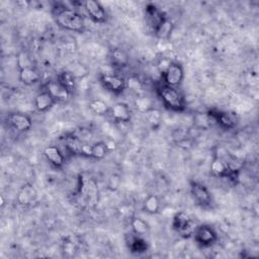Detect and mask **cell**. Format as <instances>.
I'll list each match as a JSON object with an SVG mask.
<instances>
[{"instance_id": "cell-19", "label": "cell", "mask_w": 259, "mask_h": 259, "mask_svg": "<svg viewBox=\"0 0 259 259\" xmlns=\"http://www.w3.org/2000/svg\"><path fill=\"white\" fill-rule=\"evenodd\" d=\"M57 80L70 94H73L75 92L76 87H77V82H76L75 76L72 73L68 72V71H63L59 74Z\"/></svg>"}, {"instance_id": "cell-21", "label": "cell", "mask_w": 259, "mask_h": 259, "mask_svg": "<svg viewBox=\"0 0 259 259\" xmlns=\"http://www.w3.org/2000/svg\"><path fill=\"white\" fill-rule=\"evenodd\" d=\"M83 142L75 136H69L66 138V147L74 155H82Z\"/></svg>"}, {"instance_id": "cell-33", "label": "cell", "mask_w": 259, "mask_h": 259, "mask_svg": "<svg viewBox=\"0 0 259 259\" xmlns=\"http://www.w3.org/2000/svg\"><path fill=\"white\" fill-rule=\"evenodd\" d=\"M106 148H107V151H112V150H115L117 148V144L114 141H107L105 142Z\"/></svg>"}, {"instance_id": "cell-18", "label": "cell", "mask_w": 259, "mask_h": 259, "mask_svg": "<svg viewBox=\"0 0 259 259\" xmlns=\"http://www.w3.org/2000/svg\"><path fill=\"white\" fill-rule=\"evenodd\" d=\"M40 79V75L34 67L20 71V80L24 85H34L39 82Z\"/></svg>"}, {"instance_id": "cell-12", "label": "cell", "mask_w": 259, "mask_h": 259, "mask_svg": "<svg viewBox=\"0 0 259 259\" xmlns=\"http://www.w3.org/2000/svg\"><path fill=\"white\" fill-rule=\"evenodd\" d=\"M111 114L115 120L119 122H129L132 119L130 106L124 102H118L111 108Z\"/></svg>"}, {"instance_id": "cell-3", "label": "cell", "mask_w": 259, "mask_h": 259, "mask_svg": "<svg viewBox=\"0 0 259 259\" xmlns=\"http://www.w3.org/2000/svg\"><path fill=\"white\" fill-rule=\"evenodd\" d=\"M172 227L181 237L188 238L194 235V232L198 226L187 214L184 212H179L173 217Z\"/></svg>"}, {"instance_id": "cell-23", "label": "cell", "mask_w": 259, "mask_h": 259, "mask_svg": "<svg viewBox=\"0 0 259 259\" xmlns=\"http://www.w3.org/2000/svg\"><path fill=\"white\" fill-rule=\"evenodd\" d=\"M131 225L135 235L137 236H145L149 232L148 224L144 220H142L141 218H133Z\"/></svg>"}, {"instance_id": "cell-20", "label": "cell", "mask_w": 259, "mask_h": 259, "mask_svg": "<svg viewBox=\"0 0 259 259\" xmlns=\"http://www.w3.org/2000/svg\"><path fill=\"white\" fill-rule=\"evenodd\" d=\"M126 88L137 95H142L144 92V83L138 76L132 75L126 79Z\"/></svg>"}, {"instance_id": "cell-29", "label": "cell", "mask_w": 259, "mask_h": 259, "mask_svg": "<svg viewBox=\"0 0 259 259\" xmlns=\"http://www.w3.org/2000/svg\"><path fill=\"white\" fill-rule=\"evenodd\" d=\"M130 248L133 252H144L146 251L147 249V245H146V242L145 240H143L140 236H137L136 235V237L133 238V240L131 241V244H130Z\"/></svg>"}, {"instance_id": "cell-27", "label": "cell", "mask_w": 259, "mask_h": 259, "mask_svg": "<svg viewBox=\"0 0 259 259\" xmlns=\"http://www.w3.org/2000/svg\"><path fill=\"white\" fill-rule=\"evenodd\" d=\"M107 148L105 142H98L91 146V158L103 159L107 154Z\"/></svg>"}, {"instance_id": "cell-30", "label": "cell", "mask_w": 259, "mask_h": 259, "mask_svg": "<svg viewBox=\"0 0 259 259\" xmlns=\"http://www.w3.org/2000/svg\"><path fill=\"white\" fill-rule=\"evenodd\" d=\"M18 66L20 68V71L23 69H28V68H33V61L25 52H21L19 54Z\"/></svg>"}, {"instance_id": "cell-31", "label": "cell", "mask_w": 259, "mask_h": 259, "mask_svg": "<svg viewBox=\"0 0 259 259\" xmlns=\"http://www.w3.org/2000/svg\"><path fill=\"white\" fill-rule=\"evenodd\" d=\"M136 106H137L139 111L143 113L150 110V108H152L151 100H150L148 98L142 97V95H139V98L137 99V100H136Z\"/></svg>"}, {"instance_id": "cell-14", "label": "cell", "mask_w": 259, "mask_h": 259, "mask_svg": "<svg viewBox=\"0 0 259 259\" xmlns=\"http://www.w3.org/2000/svg\"><path fill=\"white\" fill-rule=\"evenodd\" d=\"M211 170L216 176L219 177H230L235 174L230 170L227 161L221 157H216L213 160L211 164Z\"/></svg>"}, {"instance_id": "cell-25", "label": "cell", "mask_w": 259, "mask_h": 259, "mask_svg": "<svg viewBox=\"0 0 259 259\" xmlns=\"http://www.w3.org/2000/svg\"><path fill=\"white\" fill-rule=\"evenodd\" d=\"M36 197V192L33 188V186H24L22 187L21 192L19 195V202L20 204H23V206H28L32 202L34 198Z\"/></svg>"}, {"instance_id": "cell-6", "label": "cell", "mask_w": 259, "mask_h": 259, "mask_svg": "<svg viewBox=\"0 0 259 259\" xmlns=\"http://www.w3.org/2000/svg\"><path fill=\"white\" fill-rule=\"evenodd\" d=\"M7 124L18 132L25 133L29 132L33 127L32 119L21 113H10L6 116Z\"/></svg>"}, {"instance_id": "cell-15", "label": "cell", "mask_w": 259, "mask_h": 259, "mask_svg": "<svg viewBox=\"0 0 259 259\" xmlns=\"http://www.w3.org/2000/svg\"><path fill=\"white\" fill-rule=\"evenodd\" d=\"M44 154L46 156V158L52 163V164L57 167L60 168L64 165L65 163V158L62 154V152L60 151V149L56 146H49L44 150Z\"/></svg>"}, {"instance_id": "cell-8", "label": "cell", "mask_w": 259, "mask_h": 259, "mask_svg": "<svg viewBox=\"0 0 259 259\" xmlns=\"http://www.w3.org/2000/svg\"><path fill=\"white\" fill-rule=\"evenodd\" d=\"M190 193L200 207L206 208L212 203V196L209 189L198 181H190Z\"/></svg>"}, {"instance_id": "cell-24", "label": "cell", "mask_w": 259, "mask_h": 259, "mask_svg": "<svg viewBox=\"0 0 259 259\" xmlns=\"http://www.w3.org/2000/svg\"><path fill=\"white\" fill-rule=\"evenodd\" d=\"M160 201L156 196H149L144 202V210L150 215H155L159 212Z\"/></svg>"}, {"instance_id": "cell-2", "label": "cell", "mask_w": 259, "mask_h": 259, "mask_svg": "<svg viewBox=\"0 0 259 259\" xmlns=\"http://www.w3.org/2000/svg\"><path fill=\"white\" fill-rule=\"evenodd\" d=\"M157 92L161 100L168 110L173 112H183L185 110L184 99L179 89H176V87L162 83L157 87Z\"/></svg>"}, {"instance_id": "cell-16", "label": "cell", "mask_w": 259, "mask_h": 259, "mask_svg": "<svg viewBox=\"0 0 259 259\" xmlns=\"http://www.w3.org/2000/svg\"><path fill=\"white\" fill-rule=\"evenodd\" d=\"M154 30H155V35L159 40H167L174 30V23L169 19L164 18L159 22V24Z\"/></svg>"}, {"instance_id": "cell-34", "label": "cell", "mask_w": 259, "mask_h": 259, "mask_svg": "<svg viewBox=\"0 0 259 259\" xmlns=\"http://www.w3.org/2000/svg\"><path fill=\"white\" fill-rule=\"evenodd\" d=\"M0 199H1V206H3V204H4V200H3V197L1 196V198H0Z\"/></svg>"}, {"instance_id": "cell-26", "label": "cell", "mask_w": 259, "mask_h": 259, "mask_svg": "<svg viewBox=\"0 0 259 259\" xmlns=\"http://www.w3.org/2000/svg\"><path fill=\"white\" fill-rule=\"evenodd\" d=\"M144 115H145L146 120L153 128L158 127L160 125L161 119H162V114H161V112L159 110H157V108H154V107L150 108V110H148V111H146L144 113Z\"/></svg>"}, {"instance_id": "cell-28", "label": "cell", "mask_w": 259, "mask_h": 259, "mask_svg": "<svg viewBox=\"0 0 259 259\" xmlns=\"http://www.w3.org/2000/svg\"><path fill=\"white\" fill-rule=\"evenodd\" d=\"M89 108H90L92 113H94L95 115H99V116L105 115L108 112V110H110V108H108V106H107V104L101 100H92L89 103Z\"/></svg>"}, {"instance_id": "cell-32", "label": "cell", "mask_w": 259, "mask_h": 259, "mask_svg": "<svg viewBox=\"0 0 259 259\" xmlns=\"http://www.w3.org/2000/svg\"><path fill=\"white\" fill-rule=\"evenodd\" d=\"M171 62H172V61L169 60L168 58H162V59L158 62V65H157L159 72H160L161 74L164 73V72L168 69V67L170 66Z\"/></svg>"}, {"instance_id": "cell-13", "label": "cell", "mask_w": 259, "mask_h": 259, "mask_svg": "<svg viewBox=\"0 0 259 259\" xmlns=\"http://www.w3.org/2000/svg\"><path fill=\"white\" fill-rule=\"evenodd\" d=\"M56 102L57 101L53 99L52 95L46 89L42 92H40L35 100L36 108L40 113H45L49 111Z\"/></svg>"}, {"instance_id": "cell-9", "label": "cell", "mask_w": 259, "mask_h": 259, "mask_svg": "<svg viewBox=\"0 0 259 259\" xmlns=\"http://www.w3.org/2000/svg\"><path fill=\"white\" fill-rule=\"evenodd\" d=\"M83 5L88 13V16L93 21L99 23H103L106 21V12L100 2L94 1V0H87V1L83 3Z\"/></svg>"}, {"instance_id": "cell-7", "label": "cell", "mask_w": 259, "mask_h": 259, "mask_svg": "<svg viewBox=\"0 0 259 259\" xmlns=\"http://www.w3.org/2000/svg\"><path fill=\"white\" fill-rule=\"evenodd\" d=\"M100 81L103 88L116 94L122 92L126 88V79L119 75L100 74Z\"/></svg>"}, {"instance_id": "cell-17", "label": "cell", "mask_w": 259, "mask_h": 259, "mask_svg": "<svg viewBox=\"0 0 259 259\" xmlns=\"http://www.w3.org/2000/svg\"><path fill=\"white\" fill-rule=\"evenodd\" d=\"M110 59L114 66L116 67H126L129 64L128 54L120 48H115L111 51Z\"/></svg>"}, {"instance_id": "cell-11", "label": "cell", "mask_w": 259, "mask_h": 259, "mask_svg": "<svg viewBox=\"0 0 259 259\" xmlns=\"http://www.w3.org/2000/svg\"><path fill=\"white\" fill-rule=\"evenodd\" d=\"M215 117L216 124L220 125L224 129H233L237 125L238 119L234 113L229 112H212Z\"/></svg>"}, {"instance_id": "cell-22", "label": "cell", "mask_w": 259, "mask_h": 259, "mask_svg": "<svg viewBox=\"0 0 259 259\" xmlns=\"http://www.w3.org/2000/svg\"><path fill=\"white\" fill-rule=\"evenodd\" d=\"M195 121H196V124L198 125V127L202 128V129H207V128L216 124V120H215V117L212 114V112L197 115L195 118Z\"/></svg>"}, {"instance_id": "cell-1", "label": "cell", "mask_w": 259, "mask_h": 259, "mask_svg": "<svg viewBox=\"0 0 259 259\" xmlns=\"http://www.w3.org/2000/svg\"><path fill=\"white\" fill-rule=\"evenodd\" d=\"M55 20L59 26L67 31L82 33L85 28V21L83 17L76 10L68 7L57 8V11L55 13Z\"/></svg>"}, {"instance_id": "cell-10", "label": "cell", "mask_w": 259, "mask_h": 259, "mask_svg": "<svg viewBox=\"0 0 259 259\" xmlns=\"http://www.w3.org/2000/svg\"><path fill=\"white\" fill-rule=\"evenodd\" d=\"M46 90L52 95L56 101L67 100L70 97V93L59 82L58 80H50L45 85Z\"/></svg>"}, {"instance_id": "cell-5", "label": "cell", "mask_w": 259, "mask_h": 259, "mask_svg": "<svg viewBox=\"0 0 259 259\" xmlns=\"http://www.w3.org/2000/svg\"><path fill=\"white\" fill-rule=\"evenodd\" d=\"M195 240L203 247H209L217 242L218 235L215 229L209 225L198 226L194 232Z\"/></svg>"}, {"instance_id": "cell-4", "label": "cell", "mask_w": 259, "mask_h": 259, "mask_svg": "<svg viewBox=\"0 0 259 259\" xmlns=\"http://www.w3.org/2000/svg\"><path fill=\"white\" fill-rule=\"evenodd\" d=\"M163 81L166 85L172 86V87H177L179 86L180 83L182 82L183 77H184V71L183 67L180 63L172 61L170 66L168 67V69L162 74Z\"/></svg>"}]
</instances>
